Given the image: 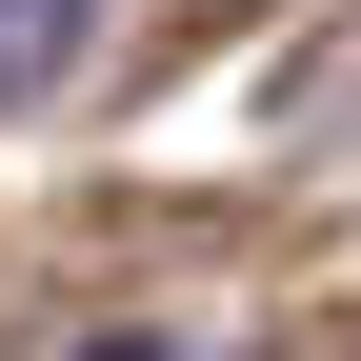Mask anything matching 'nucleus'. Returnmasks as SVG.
<instances>
[{"instance_id": "1", "label": "nucleus", "mask_w": 361, "mask_h": 361, "mask_svg": "<svg viewBox=\"0 0 361 361\" xmlns=\"http://www.w3.org/2000/svg\"><path fill=\"white\" fill-rule=\"evenodd\" d=\"M80 40H101V0H0V121H20L40 80L80 61Z\"/></svg>"}, {"instance_id": "2", "label": "nucleus", "mask_w": 361, "mask_h": 361, "mask_svg": "<svg viewBox=\"0 0 361 361\" xmlns=\"http://www.w3.org/2000/svg\"><path fill=\"white\" fill-rule=\"evenodd\" d=\"M80 361H161V341H80Z\"/></svg>"}]
</instances>
